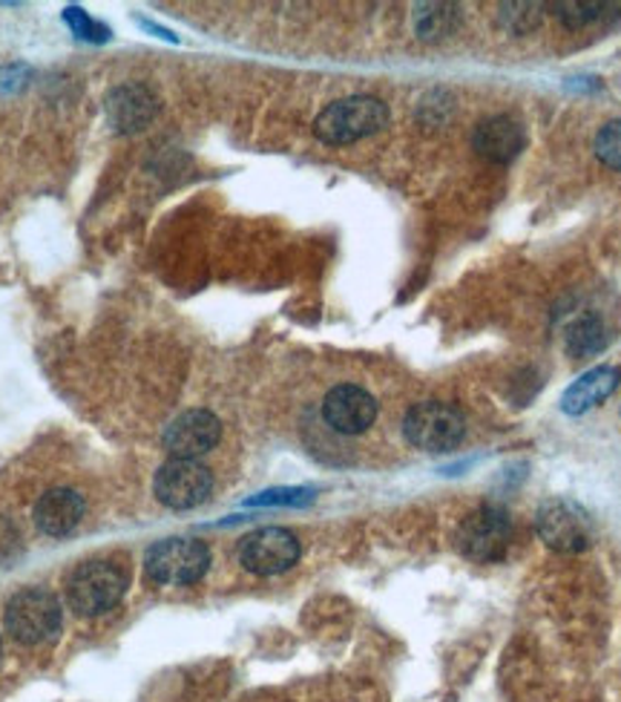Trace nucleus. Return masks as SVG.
<instances>
[{
  "label": "nucleus",
  "instance_id": "f257e3e1",
  "mask_svg": "<svg viewBox=\"0 0 621 702\" xmlns=\"http://www.w3.org/2000/svg\"><path fill=\"white\" fill-rule=\"evenodd\" d=\"M389 124V107L372 95H351L334 101L317 115L314 133L325 144H351L374 136Z\"/></svg>",
  "mask_w": 621,
  "mask_h": 702
},
{
  "label": "nucleus",
  "instance_id": "f03ea898",
  "mask_svg": "<svg viewBox=\"0 0 621 702\" xmlns=\"http://www.w3.org/2000/svg\"><path fill=\"white\" fill-rule=\"evenodd\" d=\"M124 590H127L124 567L99 559L86 561L70 576L66 599H70V608L81 617H99V613H107L122 602Z\"/></svg>",
  "mask_w": 621,
  "mask_h": 702
},
{
  "label": "nucleus",
  "instance_id": "7ed1b4c3",
  "mask_svg": "<svg viewBox=\"0 0 621 702\" xmlns=\"http://www.w3.org/2000/svg\"><path fill=\"white\" fill-rule=\"evenodd\" d=\"M3 622L21 646H41L61 631V605L50 590L27 588L9 599Z\"/></svg>",
  "mask_w": 621,
  "mask_h": 702
},
{
  "label": "nucleus",
  "instance_id": "20e7f679",
  "mask_svg": "<svg viewBox=\"0 0 621 702\" xmlns=\"http://www.w3.org/2000/svg\"><path fill=\"white\" fill-rule=\"evenodd\" d=\"M408 444L423 452H449L464 441L466 423L464 415L449 403L426 401L408 409L403 421Z\"/></svg>",
  "mask_w": 621,
  "mask_h": 702
},
{
  "label": "nucleus",
  "instance_id": "39448f33",
  "mask_svg": "<svg viewBox=\"0 0 621 702\" xmlns=\"http://www.w3.org/2000/svg\"><path fill=\"white\" fill-rule=\"evenodd\" d=\"M509 538H513V522L504 507L486 504L464 518L457 530V547L466 559L489 565L507 556Z\"/></svg>",
  "mask_w": 621,
  "mask_h": 702
},
{
  "label": "nucleus",
  "instance_id": "423d86ee",
  "mask_svg": "<svg viewBox=\"0 0 621 702\" xmlns=\"http://www.w3.org/2000/svg\"><path fill=\"white\" fill-rule=\"evenodd\" d=\"M210 567V550L196 538H165L147 553V574L158 585H194Z\"/></svg>",
  "mask_w": 621,
  "mask_h": 702
},
{
  "label": "nucleus",
  "instance_id": "0eeeda50",
  "mask_svg": "<svg viewBox=\"0 0 621 702\" xmlns=\"http://www.w3.org/2000/svg\"><path fill=\"white\" fill-rule=\"evenodd\" d=\"M153 489L165 507L194 509L201 502H207V495L214 489V478H210V469L201 466L199 461L170 458L156 473Z\"/></svg>",
  "mask_w": 621,
  "mask_h": 702
},
{
  "label": "nucleus",
  "instance_id": "6e6552de",
  "mask_svg": "<svg viewBox=\"0 0 621 702\" xmlns=\"http://www.w3.org/2000/svg\"><path fill=\"white\" fill-rule=\"evenodd\" d=\"M300 559V541L282 527H262L250 533L239 545V561L245 570L257 576L286 574Z\"/></svg>",
  "mask_w": 621,
  "mask_h": 702
},
{
  "label": "nucleus",
  "instance_id": "1a4fd4ad",
  "mask_svg": "<svg viewBox=\"0 0 621 702\" xmlns=\"http://www.w3.org/2000/svg\"><path fill=\"white\" fill-rule=\"evenodd\" d=\"M538 536L558 553H579L590 545V522L576 504L547 502L538 509Z\"/></svg>",
  "mask_w": 621,
  "mask_h": 702
},
{
  "label": "nucleus",
  "instance_id": "9d476101",
  "mask_svg": "<svg viewBox=\"0 0 621 702\" xmlns=\"http://www.w3.org/2000/svg\"><path fill=\"white\" fill-rule=\"evenodd\" d=\"M221 437V423L214 412L207 409H187L165 432V450L173 458H190L214 450Z\"/></svg>",
  "mask_w": 621,
  "mask_h": 702
},
{
  "label": "nucleus",
  "instance_id": "9b49d317",
  "mask_svg": "<svg viewBox=\"0 0 621 702\" xmlns=\"http://www.w3.org/2000/svg\"><path fill=\"white\" fill-rule=\"evenodd\" d=\"M322 417L331 430L343 432V435H360L377 417V401L365 389L343 383V386H334L325 394Z\"/></svg>",
  "mask_w": 621,
  "mask_h": 702
},
{
  "label": "nucleus",
  "instance_id": "f8f14e48",
  "mask_svg": "<svg viewBox=\"0 0 621 702\" xmlns=\"http://www.w3.org/2000/svg\"><path fill=\"white\" fill-rule=\"evenodd\" d=\"M472 144L480 156L495 165H507L524 151V127L509 115H495L478 124Z\"/></svg>",
  "mask_w": 621,
  "mask_h": 702
},
{
  "label": "nucleus",
  "instance_id": "ddd939ff",
  "mask_svg": "<svg viewBox=\"0 0 621 702\" xmlns=\"http://www.w3.org/2000/svg\"><path fill=\"white\" fill-rule=\"evenodd\" d=\"M619 383L621 369H615V365H596V369L581 374V378L567 389L565 398H561V409L572 417L584 415V412H590L593 406L608 401L610 394L619 389Z\"/></svg>",
  "mask_w": 621,
  "mask_h": 702
},
{
  "label": "nucleus",
  "instance_id": "4468645a",
  "mask_svg": "<svg viewBox=\"0 0 621 702\" xmlns=\"http://www.w3.org/2000/svg\"><path fill=\"white\" fill-rule=\"evenodd\" d=\"M107 115L118 133H136L156 115V95L142 84L118 86L107 99Z\"/></svg>",
  "mask_w": 621,
  "mask_h": 702
},
{
  "label": "nucleus",
  "instance_id": "2eb2a0df",
  "mask_svg": "<svg viewBox=\"0 0 621 702\" xmlns=\"http://www.w3.org/2000/svg\"><path fill=\"white\" fill-rule=\"evenodd\" d=\"M84 516V498L75 489H50L35 504V524L46 536H66Z\"/></svg>",
  "mask_w": 621,
  "mask_h": 702
},
{
  "label": "nucleus",
  "instance_id": "dca6fc26",
  "mask_svg": "<svg viewBox=\"0 0 621 702\" xmlns=\"http://www.w3.org/2000/svg\"><path fill=\"white\" fill-rule=\"evenodd\" d=\"M608 329L601 323L596 314H584L579 317L576 323L567 329V340H565V349L570 358L576 360H584V358H593L599 351H604L608 345Z\"/></svg>",
  "mask_w": 621,
  "mask_h": 702
},
{
  "label": "nucleus",
  "instance_id": "f3484780",
  "mask_svg": "<svg viewBox=\"0 0 621 702\" xmlns=\"http://www.w3.org/2000/svg\"><path fill=\"white\" fill-rule=\"evenodd\" d=\"M455 27H457L455 3H423V7L417 9V14H414V29H417V35L426 38V41L449 35Z\"/></svg>",
  "mask_w": 621,
  "mask_h": 702
},
{
  "label": "nucleus",
  "instance_id": "a211bd4d",
  "mask_svg": "<svg viewBox=\"0 0 621 702\" xmlns=\"http://www.w3.org/2000/svg\"><path fill=\"white\" fill-rule=\"evenodd\" d=\"M601 12H604V3H596V0H565V3H556V14L567 29L587 27L596 18H601Z\"/></svg>",
  "mask_w": 621,
  "mask_h": 702
},
{
  "label": "nucleus",
  "instance_id": "6ab92c4d",
  "mask_svg": "<svg viewBox=\"0 0 621 702\" xmlns=\"http://www.w3.org/2000/svg\"><path fill=\"white\" fill-rule=\"evenodd\" d=\"M541 3H509V7H500V21L509 32L515 35H524L532 27H538L541 21Z\"/></svg>",
  "mask_w": 621,
  "mask_h": 702
},
{
  "label": "nucleus",
  "instance_id": "aec40b11",
  "mask_svg": "<svg viewBox=\"0 0 621 702\" xmlns=\"http://www.w3.org/2000/svg\"><path fill=\"white\" fill-rule=\"evenodd\" d=\"M593 147L596 156H599L604 165L613 167V171H621V118L608 122L599 130Z\"/></svg>",
  "mask_w": 621,
  "mask_h": 702
},
{
  "label": "nucleus",
  "instance_id": "412c9836",
  "mask_svg": "<svg viewBox=\"0 0 621 702\" xmlns=\"http://www.w3.org/2000/svg\"><path fill=\"white\" fill-rule=\"evenodd\" d=\"M314 498V489H302V487H282V489H268V493L250 498L253 507H268V504H288V507H300V504H308Z\"/></svg>",
  "mask_w": 621,
  "mask_h": 702
}]
</instances>
